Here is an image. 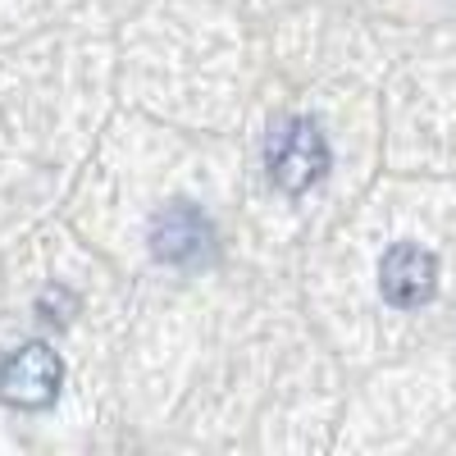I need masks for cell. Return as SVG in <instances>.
<instances>
[{
	"mask_svg": "<svg viewBox=\"0 0 456 456\" xmlns=\"http://www.w3.org/2000/svg\"><path fill=\"white\" fill-rule=\"evenodd\" d=\"M265 165H270V183L288 197H301L329 174V142L311 114H288L274 124L270 142H265Z\"/></svg>",
	"mask_w": 456,
	"mask_h": 456,
	"instance_id": "obj_1",
	"label": "cell"
},
{
	"mask_svg": "<svg viewBox=\"0 0 456 456\" xmlns=\"http://www.w3.org/2000/svg\"><path fill=\"white\" fill-rule=\"evenodd\" d=\"M64 388V361L51 342H23L0 361V402L14 411H46Z\"/></svg>",
	"mask_w": 456,
	"mask_h": 456,
	"instance_id": "obj_2",
	"label": "cell"
},
{
	"mask_svg": "<svg viewBox=\"0 0 456 456\" xmlns=\"http://www.w3.org/2000/svg\"><path fill=\"white\" fill-rule=\"evenodd\" d=\"M151 256L174 270H197L215 251V224L192 206V201H174L151 219Z\"/></svg>",
	"mask_w": 456,
	"mask_h": 456,
	"instance_id": "obj_3",
	"label": "cell"
},
{
	"mask_svg": "<svg viewBox=\"0 0 456 456\" xmlns=\"http://www.w3.org/2000/svg\"><path fill=\"white\" fill-rule=\"evenodd\" d=\"M434 288H438L434 251L415 247V242H397V247L384 251V260H379V292H384L388 306L415 311V306H425V301L434 297Z\"/></svg>",
	"mask_w": 456,
	"mask_h": 456,
	"instance_id": "obj_4",
	"label": "cell"
},
{
	"mask_svg": "<svg viewBox=\"0 0 456 456\" xmlns=\"http://www.w3.org/2000/svg\"><path fill=\"white\" fill-rule=\"evenodd\" d=\"M37 311H42L51 324H69L73 320V311H78V297H73V292H64V288H46L42 292V301H37Z\"/></svg>",
	"mask_w": 456,
	"mask_h": 456,
	"instance_id": "obj_5",
	"label": "cell"
}]
</instances>
